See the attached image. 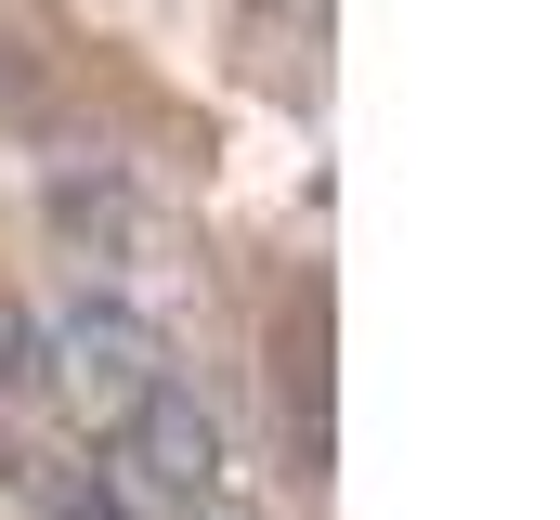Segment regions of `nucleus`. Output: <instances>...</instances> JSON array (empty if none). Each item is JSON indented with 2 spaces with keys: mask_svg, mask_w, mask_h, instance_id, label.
I'll use <instances>...</instances> for the list:
<instances>
[{
  "mask_svg": "<svg viewBox=\"0 0 560 520\" xmlns=\"http://www.w3.org/2000/svg\"><path fill=\"white\" fill-rule=\"evenodd\" d=\"M13 352H26V378H52V403H66L79 429H118L143 390L170 378L156 326H143V312H118V299H79L66 326H26Z\"/></svg>",
  "mask_w": 560,
  "mask_h": 520,
  "instance_id": "f257e3e1",
  "label": "nucleus"
},
{
  "mask_svg": "<svg viewBox=\"0 0 560 520\" xmlns=\"http://www.w3.org/2000/svg\"><path fill=\"white\" fill-rule=\"evenodd\" d=\"M105 442L131 456V482L156 495V508H209V482H222V429H209V403H196L183 378H156Z\"/></svg>",
  "mask_w": 560,
  "mask_h": 520,
  "instance_id": "f03ea898",
  "label": "nucleus"
},
{
  "mask_svg": "<svg viewBox=\"0 0 560 520\" xmlns=\"http://www.w3.org/2000/svg\"><path fill=\"white\" fill-rule=\"evenodd\" d=\"M170 520H196V508H170Z\"/></svg>",
  "mask_w": 560,
  "mask_h": 520,
  "instance_id": "7ed1b4c3",
  "label": "nucleus"
}]
</instances>
